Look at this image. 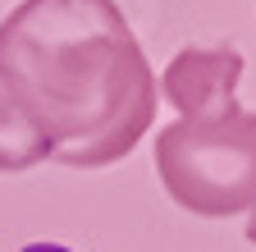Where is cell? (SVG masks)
I'll list each match as a JSON object with an SVG mask.
<instances>
[{"label": "cell", "mask_w": 256, "mask_h": 252, "mask_svg": "<svg viewBox=\"0 0 256 252\" xmlns=\"http://www.w3.org/2000/svg\"><path fill=\"white\" fill-rule=\"evenodd\" d=\"M156 174L192 215H238L256 206V115L174 119L156 133Z\"/></svg>", "instance_id": "7a4b0ae2"}, {"label": "cell", "mask_w": 256, "mask_h": 252, "mask_svg": "<svg viewBox=\"0 0 256 252\" xmlns=\"http://www.w3.org/2000/svg\"><path fill=\"white\" fill-rule=\"evenodd\" d=\"M0 87L50 161L101 170L156 124V74L114 0H23L0 23Z\"/></svg>", "instance_id": "6da1fadb"}, {"label": "cell", "mask_w": 256, "mask_h": 252, "mask_svg": "<svg viewBox=\"0 0 256 252\" xmlns=\"http://www.w3.org/2000/svg\"><path fill=\"white\" fill-rule=\"evenodd\" d=\"M238 78H242L238 51H178L160 74V97L178 110V119H210L238 110L234 101Z\"/></svg>", "instance_id": "3957f363"}, {"label": "cell", "mask_w": 256, "mask_h": 252, "mask_svg": "<svg viewBox=\"0 0 256 252\" xmlns=\"http://www.w3.org/2000/svg\"><path fill=\"white\" fill-rule=\"evenodd\" d=\"M42 161H50V142L18 110V101L0 87V174H18V170H32Z\"/></svg>", "instance_id": "277c9868"}, {"label": "cell", "mask_w": 256, "mask_h": 252, "mask_svg": "<svg viewBox=\"0 0 256 252\" xmlns=\"http://www.w3.org/2000/svg\"><path fill=\"white\" fill-rule=\"evenodd\" d=\"M247 238L256 243V206H252V220H247Z\"/></svg>", "instance_id": "5b68a950"}]
</instances>
